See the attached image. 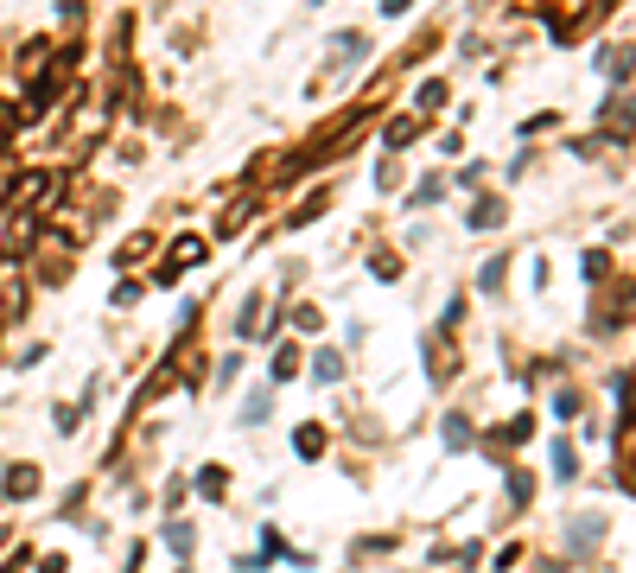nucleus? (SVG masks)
I'll list each match as a JSON object with an SVG mask.
<instances>
[{
  "label": "nucleus",
  "instance_id": "obj_1",
  "mask_svg": "<svg viewBox=\"0 0 636 573\" xmlns=\"http://www.w3.org/2000/svg\"><path fill=\"white\" fill-rule=\"evenodd\" d=\"M38 497V465H7L0 471V503H26Z\"/></svg>",
  "mask_w": 636,
  "mask_h": 573
},
{
  "label": "nucleus",
  "instance_id": "obj_2",
  "mask_svg": "<svg viewBox=\"0 0 636 573\" xmlns=\"http://www.w3.org/2000/svg\"><path fill=\"white\" fill-rule=\"evenodd\" d=\"M446 103V83H420V109H440Z\"/></svg>",
  "mask_w": 636,
  "mask_h": 573
},
{
  "label": "nucleus",
  "instance_id": "obj_3",
  "mask_svg": "<svg viewBox=\"0 0 636 573\" xmlns=\"http://www.w3.org/2000/svg\"><path fill=\"white\" fill-rule=\"evenodd\" d=\"M319 446H325V433H319V427H300V453L319 458Z\"/></svg>",
  "mask_w": 636,
  "mask_h": 573
},
{
  "label": "nucleus",
  "instance_id": "obj_4",
  "mask_svg": "<svg viewBox=\"0 0 636 573\" xmlns=\"http://www.w3.org/2000/svg\"><path fill=\"white\" fill-rule=\"evenodd\" d=\"M413 0H382V13H408Z\"/></svg>",
  "mask_w": 636,
  "mask_h": 573
},
{
  "label": "nucleus",
  "instance_id": "obj_5",
  "mask_svg": "<svg viewBox=\"0 0 636 573\" xmlns=\"http://www.w3.org/2000/svg\"><path fill=\"white\" fill-rule=\"evenodd\" d=\"M0 332H7V325H0Z\"/></svg>",
  "mask_w": 636,
  "mask_h": 573
}]
</instances>
